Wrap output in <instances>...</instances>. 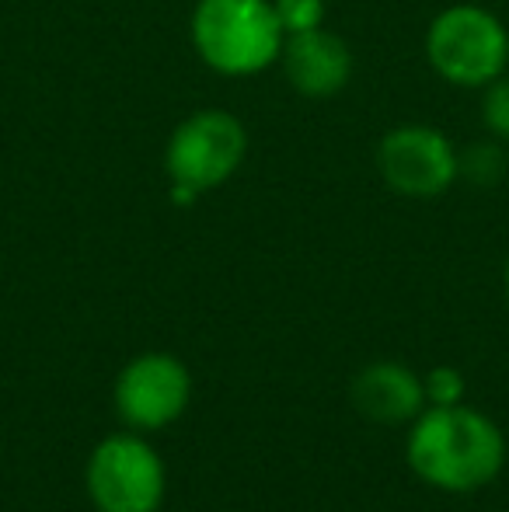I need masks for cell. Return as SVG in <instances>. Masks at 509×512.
I'll list each match as a JSON object with an SVG mask.
<instances>
[{"instance_id":"7","label":"cell","mask_w":509,"mask_h":512,"mask_svg":"<svg viewBox=\"0 0 509 512\" xmlns=\"http://www.w3.org/2000/svg\"><path fill=\"white\" fill-rule=\"evenodd\" d=\"M119 415L136 429H161L189 405V373L171 356H140L116 384Z\"/></svg>"},{"instance_id":"10","label":"cell","mask_w":509,"mask_h":512,"mask_svg":"<svg viewBox=\"0 0 509 512\" xmlns=\"http://www.w3.org/2000/svg\"><path fill=\"white\" fill-rule=\"evenodd\" d=\"M506 171V150L496 140L471 143L457 154V178H468L471 185H496Z\"/></svg>"},{"instance_id":"3","label":"cell","mask_w":509,"mask_h":512,"mask_svg":"<svg viewBox=\"0 0 509 512\" xmlns=\"http://www.w3.org/2000/svg\"><path fill=\"white\" fill-rule=\"evenodd\" d=\"M248 154V133L238 115L224 108L192 112L171 133L164 150V171L171 178V199L189 206L203 192L224 185Z\"/></svg>"},{"instance_id":"2","label":"cell","mask_w":509,"mask_h":512,"mask_svg":"<svg viewBox=\"0 0 509 512\" xmlns=\"http://www.w3.org/2000/svg\"><path fill=\"white\" fill-rule=\"evenodd\" d=\"M283 28L272 0H199L192 42L206 67L224 77H252L279 60Z\"/></svg>"},{"instance_id":"5","label":"cell","mask_w":509,"mask_h":512,"mask_svg":"<svg viewBox=\"0 0 509 512\" xmlns=\"http://www.w3.org/2000/svg\"><path fill=\"white\" fill-rule=\"evenodd\" d=\"M88 492L102 512H157L164 499V467L136 436H112L88 464Z\"/></svg>"},{"instance_id":"6","label":"cell","mask_w":509,"mask_h":512,"mask_svg":"<svg viewBox=\"0 0 509 512\" xmlns=\"http://www.w3.org/2000/svg\"><path fill=\"white\" fill-rule=\"evenodd\" d=\"M377 168L387 189L408 199H436L457 178V150L433 126H398L377 147Z\"/></svg>"},{"instance_id":"4","label":"cell","mask_w":509,"mask_h":512,"mask_svg":"<svg viewBox=\"0 0 509 512\" xmlns=\"http://www.w3.org/2000/svg\"><path fill=\"white\" fill-rule=\"evenodd\" d=\"M426 56L443 81L457 88H485L506 70L509 35L503 21L485 7L454 4L429 25Z\"/></svg>"},{"instance_id":"8","label":"cell","mask_w":509,"mask_h":512,"mask_svg":"<svg viewBox=\"0 0 509 512\" xmlns=\"http://www.w3.org/2000/svg\"><path fill=\"white\" fill-rule=\"evenodd\" d=\"M283 70L290 84L304 98H332L349 84L353 74V56L339 35L325 28L297 32L283 39Z\"/></svg>"},{"instance_id":"9","label":"cell","mask_w":509,"mask_h":512,"mask_svg":"<svg viewBox=\"0 0 509 512\" xmlns=\"http://www.w3.org/2000/svg\"><path fill=\"white\" fill-rule=\"evenodd\" d=\"M422 394L426 391H422L419 377L394 363H377L363 370L353 387L356 408L377 422H405V418L419 415Z\"/></svg>"},{"instance_id":"12","label":"cell","mask_w":509,"mask_h":512,"mask_svg":"<svg viewBox=\"0 0 509 512\" xmlns=\"http://www.w3.org/2000/svg\"><path fill=\"white\" fill-rule=\"evenodd\" d=\"M482 119L496 140L509 143V77L506 74H499L492 84H485Z\"/></svg>"},{"instance_id":"14","label":"cell","mask_w":509,"mask_h":512,"mask_svg":"<svg viewBox=\"0 0 509 512\" xmlns=\"http://www.w3.org/2000/svg\"><path fill=\"white\" fill-rule=\"evenodd\" d=\"M506 293H509V265H506Z\"/></svg>"},{"instance_id":"13","label":"cell","mask_w":509,"mask_h":512,"mask_svg":"<svg viewBox=\"0 0 509 512\" xmlns=\"http://www.w3.org/2000/svg\"><path fill=\"white\" fill-rule=\"evenodd\" d=\"M461 391H464V384H461V373L457 370H433L429 373L426 394L436 401V405H457Z\"/></svg>"},{"instance_id":"1","label":"cell","mask_w":509,"mask_h":512,"mask_svg":"<svg viewBox=\"0 0 509 512\" xmlns=\"http://www.w3.org/2000/svg\"><path fill=\"white\" fill-rule=\"evenodd\" d=\"M506 460V439L485 415L457 405H436L415 422L408 464L443 492L489 485Z\"/></svg>"},{"instance_id":"11","label":"cell","mask_w":509,"mask_h":512,"mask_svg":"<svg viewBox=\"0 0 509 512\" xmlns=\"http://www.w3.org/2000/svg\"><path fill=\"white\" fill-rule=\"evenodd\" d=\"M272 11L283 35L311 32L325 21V0H272Z\"/></svg>"}]
</instances>
